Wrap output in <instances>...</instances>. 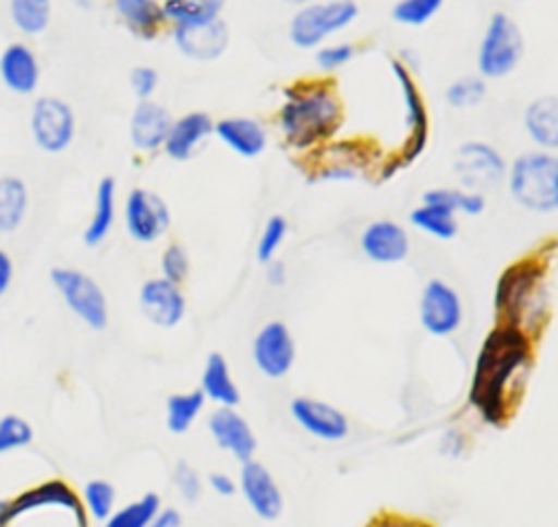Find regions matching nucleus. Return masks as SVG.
Masks as SVG:
<instances>
[{"label":"nucleus","mask_w":558,"mask_h":527,"mask_svg":"<svg viewBox=\"0 0 558 527\" xmlns=\"http://www.w3.org/2000/svg\"><path fill=\"white\" fill-rule=\"evenodd\" d=\"M534 344L523 331L499 322L486 333L469 388V403L484 422L504 429L517 416L534 368Z\"/></svg>","instance_id":"f257e3e1"},{"label":"nucleus","mask_w":558,"mask_h":527,"mask_svg":"<svg viewBox=\"0 0 558 527\" xmlns=\"http://www.w3.org/2000/svg\"><path fill=\"white\" fill-rule=\"evenodd\" d=\"M549 266L543 255H527L510 264L495 285V318L538 342L549 320Z\"/></svg>","instance_id":"f03ea898"},{"label":"nucleus","mask_w":558,"mask_h":527,"mask_svg":"<svg viewBox=\"0 0 558 527\" xmlns=\"http://www.w3.org/2000/svg\"><path fill=\"white\" fill-rule=\"evenodd\" d=\"M342 122L338 96L320 83H294L286 89L279 124L292 148L305 150L329 139Z\"/></svg>","instance_id":"7ed1b4c3"},{"label":"nucleus","mask_w":558,"mask_h":527,"mask_svg":"<svg viewBox=\"0 0 558 527\" xmlns=\"http://www.w3.org/2000/svg\"><path fill=\"white\" fill-rule=\"evenodd\" d=\"M512 198L536 213H551L558 207V159L549 150L519 155L508 172Z\"/></svg>","instance_id":"20e7f679"},{"label":"nucleus","mask_w":558,"mask_h":527,"mask_svg":"<svg viewBox=\"0 0 558 527\" xmlns=\"http://www.w3.org/2000/svg\"><path fill=\"white\" fill-rule=\"evenodd\" d=\"M360 9L353 0L307 2L290 17L288 39L301 50L316 48L327 37L336 35L357 17Z\"/></svg>","instance_id":"39448f33"},{"label":"nucleus","mask_w":558,"mask_h":527,"mask_svg":"<svg viewBox=\"0 0 558 527\" xmlns=\"http://www.w3.org/2000/svg\"><path fill=\"white\" fill-rule=\"evenodd\" d=\"M523 35L517 22L497 11L490 15L477 48V70L482 78H501L510 74L523 57Z\"/></svg>","instance_id":"423d86ee"},{"label":"nucleus","mask_w":558,"mask_h":527,"mask_svg":"<svg viewBox=\"0 0 558 527\" xmlns=\"http://www.w3.org/2000/svg\"><path fill=\"white\" fill-rule=\"evenodd\" d=\"M50 281L78 320L94 331H102L107 327V296L89 274L76 268H52Z\"/></svg>","instance_id":"0eeeda50"},{"label":"nucleus","mask_w":558,"mask_h":527,"mask_svg":"<svg viewBox=\"0 0 558 527\" xmlns=\"http://www.w3.org/2000/svg\"><path fill=\"white\" fill-rule=\"evenodd\" d=\"M76 133L72 107L57 96H41L31 109V135L39 150L48 155L63 152Z\"/></svg>","instance_id":"6e6552de"},{"label":"nucleus","mask_w":558,"mask_h":527,"mask_svg":"<svg viewBox=\"0 0 558 527\" xmlns=\"http://www.w3.org/2000/svg\"><path fill=\"white\" fill-rule=\"evenodd\" d=\"M46 505L65 507L68 512L74 514V520H76L78 527H87V512L83 507V501L61 479H50V481L37 483L33 488L20 492L11 501H0V527H7L17 516H22V514H26L31 510L46 507Z\"/></svg>","instance_id":"1a4fd4ad"},{"label":"nucleus","mask_w":558,"mask_h":527,"mask_svg":"<svg viewBox=\"0 0 558 527\" xmlns=\"http://www.w3.org/2000/svg\"><path fill=\"white\" fill-rule=\"evenodd\" d=\"M453 170L464 187L471 192L497 185L506 174V161L495 146L486 142H464L453 157Z\"/></svg>","instance_id":"9d476101"},{"label":"nucleus","mask_w":558,"mask_h":527,"mask_svg":"<svg viewBox=\"0 0 558 527\" xmlns=\"http://www.w3.org/2000/svg\"><path fill=\"white\" fill-rule=\"evenodd\" d=\"M124 222L129 235L135 242L150 244L168 231L170 209L159 194L144 187H135L126 196Z\"/></svg>","instance_id":"9b49d317"},{"label":"nucleus","mask_w":558,"mask_h":527,"mask_svg":"<svg viewBox=\"0 0 558 527\" xmlns=\"http://www.w3.org/2000/svg\"><path fill=\"white\" fill-rule=\"evenodd\" d=\"M418 320L436 338L449 335L460 327L462 303L458 292L442 279H429L421 292Z\"/></svg>","instance_id":"f8f14e48"},{"label":"nucleus","mask_w":558,"mask_h":527,"mask_svg":"<svg viewBox=\"0 0 558 527\" xmlns=\"http://www.w3.org/2000/svg\"><path fill=\"white\" fill-rule=\"evenodd\" d=\"M390 70L399 83L401 89V98L405 105V126H408V142L403 146V163H412L425 148L427 144V133H429V120H427V109L423 102V96L410 74V70L405 68L403 61L399 59H390Z\"/></svg>","instance_id":"ddd939ff"},{"label":"nucleus","mask_w":558,"mask_h":527,"mask_svg":"<svg viewBox=\"0 0 558 527\" xmlns=\"http://www.w3.org/2000/svg\"><path fill=\"white\" fill-rule=\"evenodd\" d=\"M296 357L290 329L281 320L266 322L253 340V361L268 379H281L290 372Z\"/></svg>","instance_id":"4468645a"},{"label":"nucleus","mask_w":558,"mask_h":527,"mask_svg":"<svg viewBox=\"0 0 558 527\" xmlns=\"http://www.w3.org/2000/svg\"><path fill=\"white\" fill-rule=\"evenodd\" d=\"M172 39L183 57L194 61H216L229 48V26L220 17L174 24Z\"/></svg>","instance_id":"2eb2a0df"},{"label":"nucleus","mask_w":558,"mask_h":527,"mask_svg":"<svg viewBox=\"0 0 558 527\" xmlns=\"http://www.w3.org/2000/svg\"><path fill=\"white\" fill-rule=\"evenodd\" d=\"M142 314L161 329L177 327L185 316V296L179 285L166 281L163 277L148 279L140 287Z\"/></svg>","instance_id":"dca6fc26"},{"label":"nucleus","mask_w":558,"mask_h":527,"mask_svg":"<svg viewBox=\"0 0 558 527\" xmlns=\"http://www.w3.org/2000/svg\"><path fill=\"white\" fill-rule=\"evenodd\" d=\"M290 414L314 438L336 442L349 433L347 416L338 407H333L325 401L310 399V396L292 399Z\"/></svg>","instance_id":"f3484780"},{"label":"nucleus","mask_w":558,"mask_h":527,"mask_svg":"<svg viewBox=\"0 0 558 527\" xmlns=\"http://www.w3.org/2000/svg\"><path fill=\"white\" fill-rule=\"evenodd\" d=\"M240 490L251 505V510L262 520H275L279 518L283 510V497L279 486L275 483L270 470L259 462H244L240 470Z\"/></svg>","instance_id":"a211bd4d"},{"label":"nucleus","mask_w":558,"mask_h":527,"mask_svg":"<svg viewBox=\"0 0 558 527\" xmlns=\"http://www.w3.org/2000/svg\"><path fill=\"white\" fill-rule=\"evenodd\" d=\"M209 433L222 451H229L242 464L253 459L257 451V438L253 429L233 407H218L211 412Z\"/></svg>","instance_id":"6ab92c4d"},{"label":"nucleus","mask_w":558,"mask_h":527,"mask_svg":"<svg viewBox=\"0 0 558 527\" xmlns=\"http://www.w3.org/2000/svg\"><path fill=\"white\" fill-rule=\"evenodd\" d=\"M364 255L375 264H399L408 257L410 240L403 226L392 220L371 222L360 237Z\"/></svg>","instance_id":"aec40b11"},{"label":"nucleus","mask_w":558,"mask_h":527,"mask_svg":"<svg viewBox=\"0 0 558 527\" xmlns=\"http://www.w3.org/2000/svg\"><path fill=\"white\" fill-rule=\"evenodd\" d=\"M0 81L7 89L20 96H28L37 89L39 61L26 44L13 41L0 52Z\"/></svg>","instance_id":"412c9836"},{"label":"nucleus","mask_w":558,"mask_h":527,"mask_svg":"<svg viewBox=\"0 0 558 527\" xmlns=\"http://www.w3.org/2000/svg\"><path fill=\"white\" fill-rule=\"evenodd\" d=\"M170 124H172V118L163 105L150 98L140 100L131 113V124H129L131 144L137 150H157L159 146H163Z\"/></svg>","instance_id":"4be33fe9"},{"label":"nucleus","mask_w":558,"mask_h":527,"mask_svg":"<svg viewBox=\"0 0 558 527\" xmlns=\"http://www.w3.org/2000/svg\"><path fill=\"white\" fill-rule=\"evenodd\" d=\"M211 133V118L205 111H190L170 124L163 150L174 161H187Z\"/></svg>","instance_id":"5701e85b"},{"label":"nucleus","mask_w":558,"mask_h":527,"mask_svg":"<svg viewBox=\"0 0 558 527\" xmlns=\"http://www.w3.org/2000/svg\"><path fill=\"white\" fill-rule=\"evenodd\" d=\"M214 135L229 146L238 157L255 159L266 148V131L253 118L231 115L214 124Z\"/></svg>","instance_id":"b1692460"},{"label":"nucleus","mask_w":558,"mask_h":527,"mask_svg":"<svg viewBox=\"0 0 558 527\" xmlns=\"http://www.w3.org/2000/svg\"><path fill=\"white\" fill-rule=\"evenodd\" d=\"M525 131L534 144L543 150L558 148V100L556 96H538L534 98L523 115Z\"/></svg>","instance_id":"393cba45"},{"label":"nucleus","mask_w":558,"mask_h":527,"mask_svg":"<svg viewBox=\"0 0 558 527\" xmlns=\"http://www.w3.org/2000/svg\"><path fill=\"white\" fill-rule=\"evenodd\" d=\"M201 392L220 407H235L240 403V390L229 372V364L220 353H209L201 375Z\"/></svg>","instance_id":"a878e982"},{"label":"nucleus","mask_w":558,"mask_h":527,"mask_svg":"<svg viewBox=\"0 0 558 527\" xmlns=\"http://www.w3.org/2000/svg\"><path fill=\"white\" fill-rule=\"evenodd\" d=\"M116 220V181L102 176L94 196V213L83 231L85 246H98L111 231Z\"/></svg>","instance_id":"bb28decb"},{"label":"nucleus","mask_w":558,"mask_h":527,"mask_svg":"<svg viewBox=\"0 0 558 527\" xmlns=\"http://www.w3.org/2000/svg\"><path fill=\"white\" fill-rule=\"evenodd\" d=\"M113 9L120 20L142 39H153L166 20L157 0H113Z\"/></svg>","instance_id":"cd10ccee"},{"label":"nucleus","mask_w":558,"mask_h":527,"mask_svg":"<svg viewBox=\"0 0 558 527\" xmlns=\"http://www.w3.org/2000/svg\"><path fill=\"white\" fill-rule=\"evenodd\" d=\"M28 189L17 176L0 179V233H13L26 216Z\"/></svg>","instance_id":"c85d7f7f"},{"label":"nucleus","mask_w":558,"mask_h":527,"mask_svg":"<svg viewBox=\"0 0 558 527\" xmlns=\"http://www.w3.org/2000/svg\"><path fill=\"white\" fill-rule=\"evenodd\" d=\"M205 407L201 390L170 394L166 401V427L170 433H185Z\"/></svg>","instance_id":"c756f323"},{"label":"nucleus","mask_w":558,"mask_h":527,"mask_svg":"<svg viewBox=\"0 0 558 527\" xmlns=\"http://www.w3.org/2000/svg\"><path fill=\"white\" fill-rule=\"evenodd\" d=\"M410 222L438 240H451L458 233L456 213L436 203H423L410 211Z\"/></svg>","instance_id":"7c9ffc66"},{"label":"nucleus","mask_w":558,"mask_h":527,"mask_svg":"<svg viewBox=\"0 0 558 527\" xmlns=\"http://www.w3.org/2000/svg\"><path fill=\"white\" fill-rule=\"evenodd\" d=\"M9 17L24 35H41L52 17L50 0H9Z\"/></svg>","instance_id":"2f4dec72"},{"label":"nucleus","mask_w":558,"mask_h":527,"mask_svg":"<svg viewBox=\"0 0 558 527\" xmlns=\"http://www.w3.org/2000/svg\"><path fill=\"white\" fill-rule=\"evenodd\" d=\"M225 2L227 0H163L161 11L163 17L174 24H190L220 17Z\"/></svg>","instance_id":"473e14b6"},{"label":"nucleus","mask_w":558,"mask_h":527,"mask_svg":"<svg viewBox=\"0 0 558 527\" xmlns=\"http://www.w3.org/2000/svg\"><path fill=\"white\" fill-rule=\"evenodd\" d=\"M161 501L155 492H146L137 501L124 505L118 512H111L105 518V527H148L153 516L159 512Z\"/></svg>","instance_id":"72a5a7b5"},{"label":"nucleus","mask_w":558,"mask_h":527,"mask_svg":"<svg viewBox=\"0 0 558 527\" xmlns=\"http://www.w3.org/2000/svg\"><path fill=\"white\" fill-rule=\"evenodd\" d=\"M423 203H436V205H442V207L451 209L453 213L462 211V213H469V216H477L486 207V200H484V196L480 192L449 189V187L427 189L423 194Z\"/></svg>","instance_id":"f704fd0d"},{"label":"nucleus","mask_w":558,"mask_h":527,"mask_svg":"<svg viewBox=\"0 0 558 527\" xmlns=\"http://www.w3.org/2000/svg\"><path fill=\"white\" fill-rule=\"evenodd\" d=\"M116 503V488L105 479H92L83 488V507L92 518L105 520Z\"/></svg>","instance_id":"c9c22d12"},{"label":"nucleus","mask_w":558,"mask_h":527,"mask_svg":"<svg viewBox=\"0 0 558 527\" xmlns=\"http://www.w3.org/2000/svg\"><path fill=\"white\" fill-rule=\"evenodd\" d=\"M442 4L445 0H399L392 7L390 17L403 26H423L440 11Z\"/></svg>","instance_id":"e433bc0d"},{"label":"nucleus","mask_w":558,"mask_h":527,"mask_svg":"<svg viewBox=\"0 0 558 527\" xmlns=\"http://www.w3.org/2000/svg\"><path fill=\"white\" fill-rule=\"evenodd\" d=\"M484 96H486V83L482 76H462L445 89L447 105L456 109L475 107L482 102Z\"/></svg>","instance_id":"4c0bfd02"},{"label":"nucleus","mask_w":558,"mask_h":527,"mask_svg":"<svg viewBox=\"0 0 558 527\" xmlns=\"http://www.w3.org/2000/svg\"><path fill=\"white\" fill-rule=\"evenodd\" d=\"M35 438L31 422L17 414L0 416V455L28 446Z\"/></svg>","instance_id":"58836bf2"},{"label":"nucleus","mask_w":558,"mask_h":527,"mask_svg":"<svg viewBox=\"0 0 558 527\" xmlns=\"http://www.w3.org/2000/svg\"><path fill=\"white\" fill-rule=\"evenodd\" d=\"M286 233H288V222H286L283 216H270L266 220V226H264V231L259 235V242H257V259L262 264L272 261V257L279 250Z\"/></svg>","instance_id":"ea45409f"},{"label":"nucleus","mask_w":558,"mask_h":527,"mask_svg":"<svg viewBox=\"0 0 558 527\" xmlns=\"http://www.w3.org/2000/svg\"><path fill=\"white\" fill-rule=\"evenodd\" d=\"M161 272H163V279L174 283V285H181L185 279H187V272H190V259H187V253L181 244H170L163 255H161Z\"/></svg>","instance_id":"a19ab883"},{"label":"nucleus","mask_w":558,"mask_h":527,"mask_svg":"<svg viewBox=\"0 0 558 527\" xmlns=\"http://www.w3.org/2000/svg\"><path fill=\"white\" fill-rule=\"evenodd\" d=\"M364 527H436V525L421 516H410L395 510H381L373 514Z\"/></svg>","instance_id":"79ce46f5"},{"label":"nucleus","mask_w":558,"mask_h":527,"mask_svg":"<svg viewBox=\"0 0 558 527\" xmlns=\"http://www.w3.org/2000/svg\"><path fill=\"white\" fill-rule=\"evenodd\" d=\"M129 83H131V89L133 94L140 98V100H146L155 94L157 85H159V74L157 70H153L150 65H137L131 70L129 74Z\"/></svg>","instance_id":"37998d69"},{"label":"nucleus","mask_w":558,"mask_h":527,"mask_svg":"<svg viewBox=\"0 0 558 527\" xmlns=\"http://www.w3.org/2000/svg\"><path fill=\"white\" fill-rule=\"evenodd\" d=\"M172 477H174V486L179 488L185 501H196L201 497V477L196 468H192L187 462H179Z\"/></svg>","instance_id":"c03bdc74"},{"label":"nucleus","mask_w":558,"mask_h":527,"mask_svg":"<svg viewBox=\"0 0 558 527\" xmlns=\"http://www.w3.org/2000/svg\"><path fill=\"white\" fill-rule=\"evenodd\" d=\"M355 54V48L351 44H331L316 52V63L323 70H338L344 63H349Z\"/></svg>","instance_id":"a18cd8bd"},{"label":"nucleus","mask_w":558,"mask_h":527,"mask_svg":"<svg viewBox=\"0 0 558 527\" xmlns=\"http://www.w3.org/2000/svg\"><path fill=\"white\" fill-rule=\"evenodd\" d=\"M209 488H211L218 497H233L235 490H238L235 481H233L229 475H225V473H211V475H209Z\"/></svg>","instance_id":"49530a36"},{"label":"nucleus","mask_w":558,"mask_h":527,"mask_svg":"<svg viewBox=\"0 0 558 527\" xmlns=\"http://www.w3.org/2000/svg\"><path fill=\"white\" fill-rule=\"evenodd\" d=\"M13 281V259L7 250L0 248V296H4Z\"/></svg>","instance_id":"de8ad7c7"},{"label":"nucleus","mask_w":558,"mask_h":527,"mask_svg":"<svg viewBox=\"0 0 558 527\" xmlns=\"http://www.w3.org/2000/svg\"><path fill=\"white\" fill-rule=\"evenodd\" d=\"M148 527H181V514L172 507H166V510L159 507V512L153 516Z\"/></svg>","instance_id":"09e8293b"},{"label":"nucleus","mask_w":558,"mask_h":527,"mask_svg":"<svg viewBox=\"0 0 558 527\" xmlns=\"http://www.w3.org/2000/svg\"><path fill=\"white\" fill-rule=\"evenodd\" d=\"M270 281H272L275 285L283 283V266H281V264H272V266H270Z\"/></svg>","instance_id":"8fccbe9b"},{"label":"nucleus","mask_w":558,"mask_h":527,"mask_svg":"<svg viewBox=\"0 0 558 527\" xmlns=\"http://www.w3.org/2000/svg\"><path fill=\"white\" fill-rule=\"evenodd\" d=\"M281 2H288V4H296V7H303V4H307V2H312V0H281Z\"/></svg>","instance_id":"3c124183"}]
</instances>
